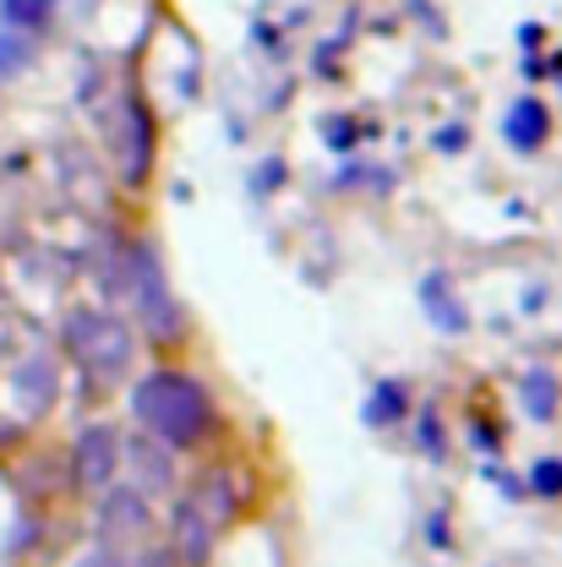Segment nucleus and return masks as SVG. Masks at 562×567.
<instances>
[{
  "label": "nucleus",
  "instance_id": "nucleus-1",
  "mask_svg": "<svg viewBox=\"0 0 562 567\" xmlns=\"http://www.w3.org/2000/svg\"><path fill=\"white\" fill-rule=\"evenodd\" d=\"M126 404H132L137 431L164 442L170 453H203L224 431V410H218L213 388L197 371H181V365L142 371L132 382V393H126Z\"/></svg>",
  "mask_w": 562,
  "mask_h": 567
},
{
  "label": "nucleus",
  "instance_id": "nucleus-2",
  "mask_svg": "<svg viewBox=\"0 0 562 567\" xmlns=\"http://www.w3.org/2000/svg\"><path fill=\"white\" fill-rule=\"evenodd\" d=\"M121 289H126V300H132L137 333L153 350H181V344L192 339V311L181 306V295H175L170 274H164V257H159L153 240L137 235V240L126 246V257H121Z\"/></svg>",
  "mask_w": 562,
  "mask_h": 567
},
{
  "label": "nucleus",
  "instance_id": "nucleus-3",
  "mask_svg": "<svg viewBox=\"0 0 562 567\" xmlns=\"http://www.w3.org/2000/svg\"><path fill=\"white\" fill-rule=\"evenodd\" d=\"M61 344H67V354L93 382H121V377L137 365V328L121 322L115 311H99V306L67 311Z\"/></svg>",
  "mask_w": 562,
  "mask_h": 567
},
{
  "label": "nucleus",
  "instance_id": "nucleus-4",
  "mask_svg": "<svg viewBox=\"0 0 562 567\" xmlns=\"http://www.w3.org/2000/svg\"><path fill=\"white\" fill-rule=\"evenodd\" d=\"M93 540L110 546V551H121V557H132L137 546H147V540H153V496H142L132 481H126V486L115 481L110 492L99 496Z\"/></svg>",
  "mask_w": 562,
  "mask_h": 567
},
{
  "label": "nucleus",
  "instance_id": "nucleus-5",
  "mask_svg": "<svg viewBox=\"0 0 562 567\" xmlns=\"http://www.w3.org/2000/svg\"><path fill=\"white\" fill-rule=\"evenodd\" d=\"M121 425L115 421H88L71 436V458H67V481L82 496H104L121 475Z\"/></svg>",
  "mask_w": 562,
  "mask_h": 567
},
{
  "label": "nucleus",
  "instance_id": "nucleus-6",
  "mask_svg": "<svg viewBox=\"0 0 562 567\" xmlns=\"http://www.w3.org/2000/svg\"><path fill=\"white\" fill-rule=\"evenodd\" d=\"M181 492L192 496L218 529H229V524H241V518L252 513V502H257V475H252L246 464L224 458V464H208V470H203L192 486H181Z\"/></svg>",
  "mask_w": 562,
  "mask_h": 567
},
{
  "label": "nucleus",
  "instance_id": "nucleus-7",
  "mask_svg": "<svg viewBox=\"0 0 562 567\" xmlns=\"http://www.w3.org/2000/svg\"><path fill=\"white\" fill-rule=\"evenodd\" d=\"M115 115H121V132H110V137H115L121 181H126L132 192H142L147 175H153V158H159V121H153V110H147L142 93H126V99L115 104Z\"/></svg>",
  "mask_w": 562,
  "mask_h": 567
},
{
  "label": "nucleus",
  "instance_id": "nucleus-8",
  "mask_svg": "<svg viewBox=\"0 0 562 567\" xmlns=\"http://www.w3.org/2000/svg\"><path fill=\"white\" fill-rule=\"evenodd\" d=\"M218 524H213L208 513L192 502L186 492H175V507H170V535H164V546L175 551V563L181 567H213L218 557Z\"/></svg>",
  "mask_w": 562,
  "mask_h": 567
},
{
  "label": "nucleus",
  "instance_id": "nucleus-9",
  "mask_svg": "<svg viewBox=\"0 0 562 567\" xmlns=\"http://www.w3.org/2000/svg\"><path fill=\"white\" fill-rule=\"evenodd\" d=\"M121 470H132V486L142 496H175L181 492V453L153 442L147 431L121 436Z\"/></svg>",
  "mask_w": 562,
  "mask_h": 567
},
{
  "label": "nucleus",
  "instance_id": "nucleus-10",
  "mask_svg": "<svg viewBox=\"0 0 562 567\" xmlns=\"http://www.w3.org/2000/svg\"><path fill=\"white\" fill-rule=\"evenodd\" d=\"M416 300H421V311L431 317L437 333H448V339H464V333H470V306H464V295L453 289L448 274H421Z\"/></svg>",
  "mask_w": 562,
  "mask_h": 567
},
{
  "label": "nucleus",
  "instance_id": "nucleus-11",
  "mask_svg": "<svg viewBox=\"0 0 562 567\" xmlns=\"http://www.w3.org/2000/svg\"><path fill=\"white\" fill-rule=\"evenodd\" d=\"M546 137H552V110H546V99H535V93L513 99L508 115H502V142H508L513 153H541Z\"/></svg>",
  "mask_w": 562,
  "mask_h": 567
},
{
  "label": "nucleus",
  "instance_id": "nucleus-12",
  "mask_svg": "<svg viewBox=\"0 0 562 567\" xmlns=\"http://www.w3.org/2000/svg\"><path fill=\"white\" fill-rule=\"evenodd\" d=\"M410 410H416L410 388H405L399 377H377L371 393H366V404H360V421L377 425V431H394V425L410 421Z\"/></svg>",
  "mask_w": 562,
  "mask_h": 567
},
{
  "label": "nucleus",
  "instance_id": "nucleus-13",
  "mask_svg": "<svg viewBox=\"0 0 562 567\" xmlns=\"http://www.w3.org/2000/svg\"><path fill=\"white\" fill-rule=\"evenodd\" d=\"M562 404V382L552 365H530L524 377H519V410L530 415V421H552Z\"/></svg>",
  "mask_w": 562,
  "mask_h": 567
},
{
  "label": "nucleus",
  "instance_id": "nucleus-14",
  "mask_svg": "<svg viewBox=\"0 0 562 567\" xmlns=\"http://www.w3.org/2000/svg\"><path fill=\"white\" fill-rule=\"evenodd\" d=\"M410 415H416V453L431 458V464H442V458H448V425H442V410H437V404H416Z\"/></svg>",
  "mask_w": 562,
  "mask_h": 567
},
{
  "label": "nucleus",
  "instance_id": "nucleus-15",
  "mask_svg": "<svg viewBox=\"0 0 562 567\" xmlns=\"http://www.w3.org/2000/svg\"><path fill=\"white\" fill-rule=\"evenodd\" d=\"M50 11H55V0H0V17H6V28H17V33L50 28Z\"/></svg>",
  "mask_w": 562,
  "mask_h": 567
},
{
  "label": "nucleus",
  "instance_id": "nucleus-16",
  "mask_svg": "<svg viewBox=\"0 0 562 567\" xmlns=\"http://www.w3.org/2000/svg\"><path fill=\"white\" fill-rule=\"evenodd\" d=\"M524 492L535 502H562V458H535L524 475Z\"/></svg>",
  "mask_w": 562,
  "mask_h": 567
},
{
  "label": "nucleus",
  "instance_id": "nucleus-17",
  "mask_svg": "<svg viewBox=\"0 0 562 567\" xmlns=\"http://www.w3.org/2000/svg\"><path fill=\"white\" fill-rule=\"evenodd\" d=\"M284 175H289V164H284L279 153H268V158L252 169V181H246V186H252V197H274V192L284 186Z\"/></svg>",
  "mask_w": 562,
  "mask_h": 567
},
{
  "label": "nucleus",
  "instance_id": "nucleus-18",
  "mask_svg": "<svg viewBox=\"0 0 562 567\" xmlns=\"http://www.w3.org/2000/svg\"><path fill=\"white\" fill-rule=\"evenodd\" d=\"M323 142H328L334 153H355V142H360V126H355L350 115H334V121H323Z\"/></svg>",
  "mask_w": 562,
  "mask_h": 567
},
{
  "label": "nucleus",
  "instance_id": "nucleus-19",
  "mask_svg": "<svg viewBox=\"0 0 562 567\" xmlns=\"http://www.w3.org/2000/svg\"><path fill=\"white\" fill-rule=\"evenodd\" d=\"M126 567H181V563H175V551H170L164 540H147V546H137V551L126 557Z\"/></svg>",
  "mask_w": 562,
  "mask_h": 567
},
{
  "label": "nucleus",
  "instance_id": "nucleus-20",
  "mask_svg": "<svg viewBox=\"0 0 562 567\" xmlns=\"http://www.w3.org/2000/svg\"><path fill=\"white\" fill-rule=\"evenodd\" d=\"M28 66V44L17 39V33H0V76H11V71Z\"/></svg>",
  "mask_w": 562,
  "mask_h": 567
},
{
  "label": "nucleus",
  "instance_id": "nucleus-21",
  "mask_svg": "<svg viewBox=\"0 0 562 567\" xmlns=\"http://www.w3.org/2000/svg\"><path fill=\"white\" fill-rule=\"evenodd\" d=\"M487 475L497 481V492L508 496V502H530V492H524V481H519V475H508V470H497V464L487 470Z\"/></svg>",
  "mask_w": 562,
  "mask_h": 567
},
{
  "label": "nucleus",
  "instance_id": "nucleus-22",
  "mask_svg": "<svg viewBox=\"0 0 562 567\" xmlns=\"http://www.w3.org/2000/svg\"><path fill=\"white\" fill-rule=\"evenodd\" d=\"M470 147V126H442L437 132V153H464Z\"/></svg>",
  "mask_w": 562,
  "mask_h": 567
},
{
  "label": "nucleus",
  "instance_id": "nucleus-23",
  "mask_svg": "<svg viewBox=\"0 0 562 567\" xmlns=\"http://www.w3.org/2000/svg\"><path fill=\"white\" fill-rule=\"evenodd\" d=\"M426 535H431V551H453V535H448V518L442 513L426 518Z\"/></svg>",
  "mask_w": 562,
  "mask_h": 567
},
{
  "label": "nucleus",
  "instance_id": "nucleus-24",
  "mask_svg": "<svg viewBox=\"0 0 562 567\" xmlns=\"http://www.w3.org/2000/svg\"><path fill=\"white\" fill-rule=\"evenodd\" d=\"M76 567H126V557H121V551H110V546H99V540H93V551H88V557H82V563Z\"/></svg>",
  "mask_w": 562,
  "mask_h": 567
},
{
  "label": "nucleus",
  "instance_id": "nucleus-25",
  "mask_svg": "<svg viewBox=\"0 0 562 567\" xmlns=\"http://www.w3.org/2000/svg\"><path fill=\"white\" fill-rule=\"evenodd\" d=\"M470 436H476V442H481V453H497V447H502V436H497L492 425H481V421L470 425Z\"/></svg>",
  "mask_w": 562,
  "mask_h": 567
}]
</instances>
